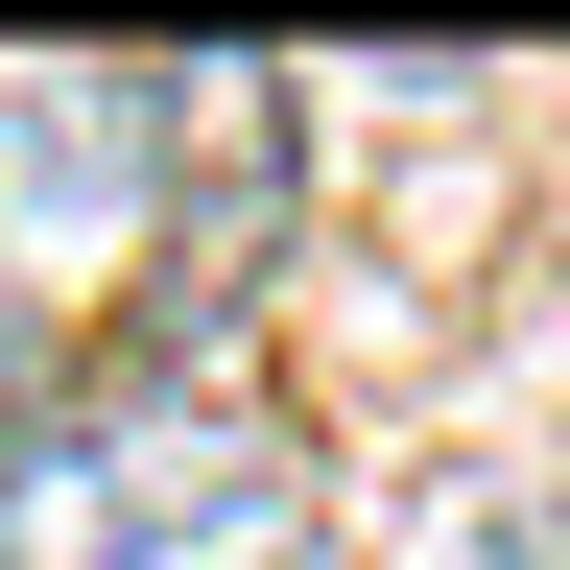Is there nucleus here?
<instances>
[{
  "label": "nucleus",
  "instance_id": "20e7f679",
  "mask_svg": "<svg viewBox=\"0 0 570 570\" xmlns=\"http://www.w3.org/2000/svg\"><path fill=\"white\" fill-rule=\"evenodd\" d=\"M48 404H71V333H48V285H24V262H0V452H24V428H48Z\"/></svg>",
  "mask_w": 570,
  "mask_h": 570
},
{
  "label": "nucleus",
  "instance_id": "7ed1b4c3",
  "mask_svg": "<svg viewBox=\"0 0 570 570\" xmlns=\"http://www.w3.org/2000/svg\"><path fill=\"white\" fill-rule=\"evenodd\" d=\"M428 570H570V475H452L428 499Z\"/></svg>",
  "mask_w": 570,
  "mask_h": 570
},
{
  "label": "nucleus",
  "instance_id": "f03ea898",
  "mask_svg": "<svg viewBox=\"0 0 570 570\" xmlns=\"http://www.w3.org/2000/svg\"><path fill=\"white\" fill-rule=\"evenodd\" d=\"M167 119H190L167 48H142V71H24V96H0V262L48 285L71 214H167Z\"/></svg>",
  "mask_w": 570,
  "mask_h": 570
},
{
  "label": "nucleus",
  "instance_id": "f257e3e1",
  "mask_svg": "<svg viewBox=\"0 0 570 570\" xmlns=\"http://www.w3.org/2000/svg\"><path fill=\"white\" fill-rule=\"evenodd\" d=\"M0 570H333V475L262 381H71L0 452Z\"/></svg>",
  "mask_w": 570,
  "mask_h": 570
}]
</instances>
